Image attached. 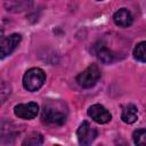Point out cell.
Here are the masks:
<instances>
[{
	"instance_id": "6da1fadb",
	"label": "cell",
	"mask_w": 146,
	"mask_h": 146,
	"mask_svg": "<svg viewBox=\"0 0 146 146\" xmlns=\"http://www.w3.org/2000/svg\"><path fill=\"white\" fill-rule=\"evenodd\" d=\"M67 117V106L62 100H48L43 104L41 119L48 125H63Z\"/></svg>"
},
{
	"instance_id": "7a4b0ae2",
	"label": "cell",
	"mask_w": 146,
	"mask_h": 146,
	"mask_svg": "<svg viewBox=\"0 0 146 146\" xmlns=\"http://www.w3.org/2000/svg\"><path fill=\"white\" fill-rule=\"evenodd\" d=\"M46 81V73L43 70L39 67H32L26 71L23 76V87L27 91H36L39 90Z\"/></svg>"
},
{
	"instance_id": "3957f363",
	"label": "cell",
	"mask_w": 146,
	"mask_h": 146,
	"mask_svg": "<svg viewBox=\"0 0 146 146\" xmlns=\"http://www.w3.org/2000/svg\"><path fill=\"white\" fill-rule=\"evenodd\" d=\"M100 76L102 73L98 66L96 64H91L76 76V82L82 88H91L98 82Z\"/></svg>"
},
{
	"instance_id": "277c9868",
	"label": "cell",
	"mask_w": 146,
	"mask_h": 146,
	"mask_svg": "<svg viewBox=\"0 0 146 146\" xmlns=\"http://www.w3.org/2000/svg\"><path fill=\"white\" fill-rule=\"evenodd\" d=\"M78 140L81 145H89L91 144L97 137V130L94 128L88 121H83L76 131Z\"/></svg>"
},
{
	"instance_id": "5b68a950",
	"label": "cell",
	"mask_w": 146,
	"mask_h": 146,
	"mask_svg": "<svg viewBox=\"0 0 146 146\" xmlns=\"http://www.w3.org/2000/svg\"><path fill=\"white\" fill-rule=\"evenodd\" d=\"M39 106L34 102H30L27 104H18L14 107V113L17 117L24 120H32L38 115Z\"/></svg>"
},
{
	"instance_id": "8992f818",
	"label": "cell",
	"mask_w": 146,
	"mask_h": 146,
	"mask_svg": "<svg viewBox=\"0 0 146 146\" xmlns=\"http://www.w3.org/2000/svg\"><path fill=\"white\" fill-rule=\"evenodd\" d=\"M88 115L97 123L104 124L111 121V113L100 104H94L88 108Z\"/></svg>"
},
{
	"instance_id": "52a82bcc",
	"label": "cell",
	"mask_w": 146,
	"mask_h": 146,
	"mask_svg": "<svg viewBox=\"0 0 146 146\" xmlns=\"http://www.w3.org/2000/svg\"><path fill=\"white\" fill-rule=\"evenodd\" d=\"M21 40H22V36L21 34H17V33H14L3 38L1 40V58H5L6 56L10 55L19 44Z\"/></svg>"
},
{
	"instance_id": "ba28073f",
	"label": "cell",
	"mask_w": 146,
	"mask_h": 146,
	"mask_svg": "<svg viewBox=\"0 0 146 146\" xmlns=\"http://www.w3.org/2000/svg\"><path fill=\"white\" fill-rule=\"evenodd\" d=\"M33 5V0H5L3 6L7 11L19 14L29 10Z\"/></svg>"
},
{
	"instance_id": "9c48e42d",
	"label": "cell",
	"mask_w": 146,
	"mask_h": 146,
	"mask_svg": "<svg viewBox=\"0 0 146 146\" xmlns=\"http://www.w3.org/2000/svg\"><path fill=\"white\" fill-rule=\"evenodd\" d=\"M113 21L114 23L117 25V26H121V27H128L132 24V15L131 13L125 9V8H121L119 9L117 11L114 13L113 15Z\"/></svg>"
},
{
	"instance_id": "30bf717a",
	"label": "cell",
	"mask_w": 146,
	"mask_h": 146,
	"mask_svg": "<svg viewBox=\"0 0 146 146\" xmlns=\"http://www.w3.org/2000/svg\"><path fill=\"white\" fill-rule=\"evenodd\" d=\"M137 117H138V111H137V107L133 104H128V105L123 106L121 119L124 123L131 124V123L136 122Z\"/></svg>"
},
{
	"instance_id": "8fae6325",
	"label": "cell",
	"mask_w": 146,
	"mask_h": 146,
	"mask_svg": "<svg viewBox=\"0 0 146 146\" xmlns=\"http://www.w3.org/2000/svg\"><path fill=\"white\" fill-rule=\"evenodd\" d=\"M95 54L97 58L104 64H111L114 60V54L104 44H97Z\"/></svg>"
},
{
	"instance_id": "7c38bea8",
	"label": "cell",
	"mask_w": 146,
	"mask_h": 146,
	"mask_svg": "<svg viewBox=\"0 0 146 146\" xmlns=\"http://www.w3.org/2000/svg\"><path fill=\"white\" fill-rule=\"evenodd\" d=\"M43 144V136L39 132H31L22 141L23 146H39Z\"/></svg>"
},
{
	"instance_id": "4fadbf2b",
	"label": "cell",
	"mask_w": 146,
	"mask_h": 146,
	"mask_svg": "<svg viewBox=\"0 0 146 146\" xmlns=\"http://www.w3.org/2000/svg\"><path fill=\"white\" fill-rule=\"evenodd\" d=\"M133 57L139 62L146 63V41H141L135 47Z\"/></svg>"
},
{
	"instance_id": "5bb4252c",
	"label": "cell",
	"mask_w": 146,
	"mask_h": 146,
	"mask_svg": "<svg viewBox=\"0 0 146 146\" xmlns=\"http://www.w3.org/2000/svg\"><path fill=\"white\" fill-rule=\"evenodd\" d=\"M132 139L136 145L146 146V130L145 129H137L132 133Z\"/></svg>"
},
{
	"instance_id": "9a60e30c",
	"label": "cell",
	"mask_w": 146,
	"mask_h": 146,
	"mask_svg": "<svg viewBox=\"0 0 146 146\" xmlns=\"http://www.w3.org/2000/svg\"><path fill=\"white\" fill-rule=\"evenodd\" d=\"M9 94H10V87H9V84H7L3 81L2 86H1V102L2 103L6 100V98L9 96Z\"/></svg>"
},
{
	"instance_id": "2e32d148",
	"label": "cell",
	"mask_w": 146,
	"mask_h": 146,
	"mask_svg": "<svg viewBox=\"0 0 146 146\" xmlns=\"http://www.w3.org/2000/svg\"><path fill=\"white\" fill-rule=\"evenodd\" d=\"M96 1H102V0H96Z\"/></svg>"
}]
</instances>
